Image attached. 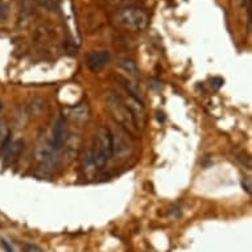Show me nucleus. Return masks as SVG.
<instances>
[{"label": "nucleus", "instance_id": "obj_1", "mask_svg": "<svg viewBox=\"0 0 252 252\" xmlns=\"http://www.w3.org/2000/svg\"><path fill=\"white\" fill-rule=\"evenodd\" d=\"M104 103H106V107H107L110 115L112 116V119L115 120V123L118 126H120L122 128L126 129L128 133L137 132L139 128H137L131 112L124 106L123 102L118 96V94H115V93H107L106 96H104Z\"/></svg>", "mask_w": 252, "mask_h": 252}, {"label": "nucleus", "instance_id": "obj_2", "mask_svg": "<svg viewBox=\"0 0 252 252\" xmlns=\"http://www.w3.org/2000/svg\"><path fill=\"white\" fill-rule=\"evenodd\" d=\"M91 148V155H93V160L95 164L96 169L103 168L107 164L112 157V145H111V136H110V131L107 127L100 126L98 127L94 136V141Z\"/></svg>", "mask_w": 252, "mask_h": 252}, {"label": "nucleus", "instance_id": "obj_3", "mask_svg": "<svg viewBox=\"0 0 252 252\" xmlns=\"http://www.w3.org/2000/svg\"><path fill=\"white\" fill-rule=\"evenodd\" d=\"M114 19L119 27L132 31V32L143 31L148 25V16L141 9L133 8V7L122 8L120 11H118Z\"/></svg>", "mask_w": 252, "mask_h": 252}, {"label": "nucleus", "instance_id": "obj_4", "mask_svg": "<svg viewBox=\"0 0 252 252\" xmlns=\"http://www.w3.org/2000/svg\"><path fill=\"white\" fill-rule=\"evenodd\" d=\"M110 131L112 145V157L116 158H127L133 152V143L129 133L118 124H112Z\"/></svg>", "mask_w": 252, "mask_h": 252}, {"label": "nucleus", "instance_id": "obj_5", "mask_svg": "<svg viewBox=\"0 0 252 252\" xmlns=\"http://www.w3.org/2000/svg\"><path fill=\"white\" fill-rule=\"evenodd\" d=\"M118 96L120 98V100L123 102V104L127 107L131 115H132L135 123H136L137 128L140 127L143 128L145 124V120H147V115H145V108L144 104L141 102V99L136 98V96L131 95L129 93L124 90L122 94H118Z\"/></svg>", "mask_w": 252, "mask_h": 252}, {"label": "nucleus", "instance_id": "obj_6", "mask_svg": "<svg viewBox=\"0 0 252 252\" xmlns=\"http://www.w3.org/2000/svg\"><path fill=\"white\" fill-rule=\"evenodd\" d=\"M36 158L42 169H52L56 164V152L50 147V140L42 141L36 149Z\"/></svg>", "mask_w": 252, "mask_h": 252}, {"label": "nucleus", "instance_id": "obj_7", "mask_svg": "<svg viewBox=\"0 0 252 252\" xmlns=\"http://www.w3.org/2000/svg\"><path fill=\"white\" fill-rule=\"evenodd\" d=\"M65 141H66V126H65V119L58 118L57 122L54 123L52 139H50V147H52L54 152L57 153L63 147Z\"/></svg>", "mask_w": 252, "mask_h": 252}, {"label": "nucleus", "instance_id": "obj_8", "mask_svg": "<svg viewBox=\"0 0 252 252\" xmlns=\"http://www.w3.org/2000/svg\"><path fill=\"white\" fill-rule=\"evenodd\" d=\"M110 60H111V56L107 50H96V52H91L87 56L86 65L90 70L98 71L108 65Z\"/></svg>", "mask_w": 252, "mask_h": 252}, {"label": "nucleus", "instance_id": "obj_9", "mask_svg": "<svg viewBox=\"0 0 252 252\" xmlns=\"http://www.w3.org/2000/svg\"><path fill=\"white\" fill-rule=\"evenodd\" d=\"M66 116L75 123H82L89 118V107L85 103L77 104L74 107H70L67 110Z\"/></svg>", "mask_w": 252, "mask_h": 252}, {"label": "nucleus", "instance_id": "obj_10", "mask_svg": "<svg viewBox=\"0 0 252 252\" xmlns=\"http://www.w3.org/2000/svg\"><path fill=\"white\" fill-rule=\"evenodd\" d=\"M5 147H8V148L5 149L4 162L7 165H11V164H13L20 157V153L23 151V147H24V141L16 140L13 141L11 145L7 144Z\"/></svg>", "mask_w": 252, "mask_h": 252}, {"label": "nucleus", "instance_id": "obj_11", "mask_svg": "<svg viewBox=\"0 0 252 252\" xmlns=\"http://www.w3.org/2000/svg\"><path fill=\"white\" fill-rule=\"evenodd\" d=\"M82 168L83 170L86 172L87 174L95 172V164H94V160H93V155H91V148H89L87 151H85L82 156Z\"/></svg>", "mask_w": 252, "mask_h": 252}, {"label": "nucleus", "instance_id": "obj_12", "mask_svg": "<svg viewBox=\"0 0 252 252\" xmlns=\"http://www.w3.org/2000/svg\"><path fill=\"white\" fill-rule=\"evenodd\" d=\"M9 141V129L4 120H0V149H3Z\"/></svg>", "mask_w": 252, "mask_h": 252}, {"label": "nucleus", "instance_id": "obj_13", "mask_svg": "<svg viewBox=\"0 0 252 252\" xmlns=\"http://www.w3.org/2000/svg\"><path fill=\"white\" fill-rule=\"evenodd\" d=\"M120 66L123 67L124 71H127L129 75H132V77H136L137 75L136 63H135L132 60H128V58L122 60V61H120Z\"/></svg>", "mask_w": 252, "mask_h": 252}, {"label": "nucleus", "instance_id": "obj_14", "mask_svg": "<svg viewBox=\"0 0 252 252\" xmlns=\"http://www.w3.org/2000/svg\"><path fill=\"white\" fill-rule=\"evenodd\" d=\"M1 244H3V246H4V248H5V250H7V251H8V252H13L12 246H9V244L7 243V242H5V240H1Z\"/></svg>", "mask_w": 252, "mask_h": 252}, {"label": "nucleus", "instance_id": "obj_15", "mask_svg": "<svg viewBox=\"0 0 252 252\" xmlns=\"http://www.w3.org/2000/svg\"><path fill=\"white\" fill-rule=\"evenodd\" d=\"M1 110H3V103L0 102V111H1Z\"/></svg>", "mask_w": 252, "mask_h": 252}]
</instances>
